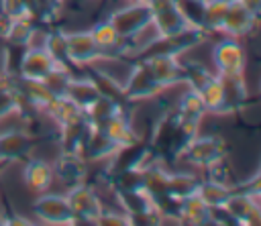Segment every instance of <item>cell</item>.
<instances>
[{"mask_svg":"<svg viewBox=\"0 0 261 226\" xmlns=\"http://www.w3.org/2000/svg\"><path fill=\"white\" fill-rule=\"evenodd\" d=\"M33 212L37 218H41L47 224H57V226L73 224V214H71V208L65 195L43 193L35 200Z\"/></svg>","mask_w":261,"mask_h":226,"instance_id":"11","label":"cell"},{"mask_svg":"<svg viewBox=\"0 0 261 226\" xmlns=\"http://www.w3.org/2000/svg\"><path fill=\"white\" fill-rule=\"evenodd\" d=\"M51 2H53V4H57V6H61V4H63V0H51Z\"/></svg>","mask_w":261,"mask_h":226,"instance_id":"43","label":"cell"},{"mask_svg":"<svg viewBox=\"0 0 261 226\" xmlns=\"http://www.w3.org/2000/svg\"><path fill=\"white\" fill-rule=\"evenodd\" d=\"M96 224L100 226H128V216L126 214H116V212H108L102 210V214L96 218Z\"/></svg>","mask_w":261,"mask_h":226,"instance_id":"40","label":"cell"},{"mask_svg":"<svg viewBox=\"0 0 261 226\" xmlns=\"http://www.w3.org/2000/svg\"><path fill=\"white\" fill-rule=\"evenodd\" d=\"M155 79L159 81L161 88H169L175 83H186V71L184 63H179L177 57H155L147 59Z\"/></svg>","mask_w":261,"mask_h":226,"instance_id":"19","label":"cell"},{"mask_svg":"<svg viewBox=\"0 0 261 226\" xmlns=\"http://www.w3.org/2000/svg\"><path fill=\"white\" fill-rule=\"evenodd\" d=\"M228 147L226 140L216 136V134H204V136H194L188 147L181 153V159L188 161L190 165H198V167H208L210 163L226 157Z\"/></svg>","mask_w":261,"mask_h":226,"instance_id":"7","label":"cell"},{"mask_svg":"<svg viewBox=\"0 0 261 226\" xmlns=\"http://www.w3.org/2000/svg\"><path fill=\"white\" fill-rule=\"evenodd\" d=\"M226 210L234 216L239 226H257L261 224V208H259V200L239 193L234 191L228 200H226Z\"/></svg>","mask_w":261,"mask_h":226,"instance_id":"17","label":"cell"},{"mask_svg":"<svg viewBox=\"0 0 261 226\" xmlns=\"http://www.w3.org/2000/svg\"><path fill=\"white\" fill-rule=\"evenodd\" d=\"M163 88L159 86V81L155 79L151 67L147 61H135V67L124 83V92L130 100L139 102V100H149L153 96H157Z\"/></svg>","mask_w":261,"mask_h":226,"instance_id":"12","label":"cell"},{"mask_svg":"<svg viewBox=\"0 0 261 226\" xmlns=\"http://www.w3.org/2000/svg\"><path fill=\"white\" fill-rule=\"evenodd\" d=\"M102 130H106V134L116 143V147L128 145V143H133V140L139 138V134H137V132L133 130V126H130V120H126V118H122V116L112 118Z\"/></svg>","mask_w":261,"mask_h":226,"instance_id":"33","label":"cell"},{"mask_svg":"<svg viewBox=\"0 0 261 226\" xmlns=\"http://www.w3.org/2000/svg\"><path fill=\"white\" fill-rule=\"evenodd\" d=\"M257 24H259V16H255L239 0H234V2H228L224 6V14L220 20V33L234 37V39L249 37L255 33Z\"/></svg>","mask_w":261,"mask_h":226,"instance_id":"8","label":"cell"},{"mask_svg":"<svg viewBox=\"0 0 261 226\" xmlns=\"http://www.w3.org/2000/svg\"><path fill=\"white\" fill-rule=\"evenodd\" d=\"M114 197L118 200V204L122 206L126 216L133 214H141L147 210H153V202L149 197V193L145 189H137V191H114Z\"/></svg>","mask_w":261,"mask_h":226,"instance_id":"28","label":"cell"},{"mask_svg":"<svg viewBox=\"0 0 261 226\" xmlns=\"http://www.w3.org/2000/svg\"><path fill=\"white\" fill-rule=\"evenodd\" d=\"M84 112H86V116H88V120H90V124L94 128H104L112 118L120 116L116 104L110 102V100H106V98H102V96H98Z\"/></svg>","mask_w":261,"mask_h":226,"instance_id":"27","label":"cell"},{"mask_svg":"<svg viewBox=\"0 0 261 226\" xmlns=\"http://www.w3.org/2000/svg\"><path fill=\"white\" fill-rule=\"evenodd\" d=\"M247 10H251L255 16H261V0H239Z\"/></svg>","mask_w":261,"mask_h":226,"instance_id":"42","label":"cell"},{"mask_svg":"<svg viewBox=\"0 0 261 226\" xmlns=\"http://www.w3.org/2000/svg\"><path fill=\"white\" fill-rule=\"evenodd\" d=\"M35 0H0V8L12 18H31Z\"/></svg>","mask_w":261,"mask_h":226,"instance_id":"38","label":"cell"},{"mask_svg":"<svg viewBox=\"0 0 261 226\" xmlns=\"http://www.w3.org/2000/svg\"><path fill=\"white\" fill-rule=\"evenodd\" d=\"M12 16H8L2 8H0V39H6L8 33H10V26H12Z\"/></svg>","mask_w":261,"mask_h":226,"instance_id":"41","label":"cell"},{"mask_svg":"<svg viewBox=\"0 0 261 226\" xmlns=\"http://www.w3.org/2000/svg\"><path fill=\"white\" fill-rule=\"evenodd\" d=\"M22 177H24V183H27V187L29 189H33V191H43V189H47L49 185H51V181H53V169H51V165L49 163H45V161H41V159H27V163H24V173H22Z\"/></svg>","mask_w":261,"mask_h":226,"instance_id":"23","label":"cell"},{"mask_svg":"<svg viewBox=\"0 0 261 226\" xmlns=\"http://www.w3.org/2000/svg\"><path fill=\"white\" fill-rule=\"evenodd\" d=\"M206 37H208L206 31L188 26L173 35H157L147 45L130 51L128 55L133 57V61H147V59H155V57H179L181 53L204 43Z\"/></svg>","mask_w":261,"mask_h":226,"instance_id":"2","label":"cell"},{"mask_svg":"<svg viewBox=\"0 0 261 226\" xmlns=\"http://www.w3.org/2000/svg\"><path fill=\"white\" fill-rule=\"evenodd\" d=\"M234 193V187L230 183H218V181H212V179H204L200 181L198 185V191L196 195L210 208L214 206H224L226 200Z\"/></svg>","mask_w":261,"mask_h":226,"instance_id":"26","label":"cell"},{"mask_svg":"<svg viewBox=\"0 0 261 226\" xmlns=\"http://www.w3.org/2000/svg\"><path fill=\"white\" fill-rule=\"evenodd\" d=\"M65 39H67L69 59L75 65H88V63H94V61H100V59H110V55L94 41L90 31L65 33Z\"/></svg>","mask_w":261,"mask_h":226,"instance_id":"10","label":"cell"},{"mask_svg":"<svg viewBox=\"0 0 261 226\" xmlns=\"http://www.w3.org/2000/svg\"><path fill=\"white\" fill-rule=\"evenodd\" d=\"M43 49L47 51V55L55 61V65L67 69L69 73L77 75L75 69H80L82 65H75L71 59H69V53H67V39H65V33L57 31V29H51L47 35H45V45Z\"/></svg>","mask_w":261,"mask_h":226,"instance_id":"20","label":"cell"},{"mask_svg":"<svg viewBox=\"0 0 261 226\" xmlns=\"http://www.w3.org/2000/svg\"><path fill=\"white\" fill-rule=\"evenodd\" d=\"M108 159H110V165L106 169V179L110 175H116V173H122L128 169H141V167H147L151 163H157L153 149H151V143L143 136H139L137 140H133L128 145L116 147V151Z\"/></svg>","mask_w":261,"mask_h":226,"instance_id":"3","label":"cell"},{"mask_svg":"<svg viewBox=\"0 0 261 226\" xmlns=\"http://www.w3.org/2000/svg\"><path fill=\"white\" fill-rule=\"evenodd\" d=\"M31 47V45H29ZM24 45H14V43H6V49H4V57H2V73L6 75H20V63H22V57L27 53Z\"/></svg>","mask_w":261,"mask_h":226,"instance_id":"35","label":"cell"},{"mask_svg":"<svg viewBox=\"0 0 261 226\" xmlns=\"http://www.w3.org/2000/svg\"><path fill=\"white\" fill-rule=\"evenodd\" d=\"M71 75H73V73H69L67 69H63V67L57 65V67L43 79V83L49 88V92H51L53 96H65V88H67Z\"/></svg>","mask_w":261,"mask_h":226,"instance_id":"37","label":"cell"},{"mask_svg":"<svg viewBox=\"0 0 261 226\" xmlns=\"http://www.w3.org/2000/svg\"><path fill=\"white\" fill-rule=\"evenodd\" d=\"M82 69H84V77H88L92 83H94V88L98 90V96H102V98H106V100H110V102H114L116 104V108H118V112H120V116L122 118H126V120H130L133 118V112H135V100H130L128 96H126V92H124V86H120L112 75H108L106 71H102V69H96V67H92L90 63L88 65H82Z\"/></svg>","mask_w":261,"mask_h":226,"instance_id":"4","label":"cell"},{"mask_svg":"<svg viewBox=\"0 0 261 226\" xmlns=\"http://www.w3.org/2000/svg\"><path fill=\"white\" fill-rule=\"evenodd\" d=\"M220 83V108L218 114H234L239 112L249 98L247 81L241 73H218Z\"/></svg>","mask_w":261,"mask_h":226,"instance_id":"9","label":"cell"},{"mask_svg":"<svg viewBox=\"0 0 261 226\" xmlns=\"http://www.w3.org/2000/svg\"><path fill=\"white\" fill-rule=\"evenodd\" d=\"M200 181L202 179L190 173H167V193L177 200H184L198 191Z\"/></svg>","mask_w":261,"mask_h":226,"instance_id":"31","label":"cell"},{"mask_svg":"<svg viewBox=\"0 0 261 226\" xmlns=\"http://www.w3.org/2000/svg\"><path fill=\"white\" fill-rule=\"evenodd\" d=\"M51 169H53V175H57L67 187L84 183L88 177V161L75 153H63L61 151V155L51 165Z\"/></svg>","mask_w":261,"mask_h":226,"instance_id":"16","label":"cell"},{"mask_svg":"<svg viewBox=\"0 0 261 226\" xmlns=\"http://www.w3.org/2000/svg\"><path fill=\"white\" fill-rule=\"evenodd\" d=\"M65 98H69L73 104H77L82 110H86L96 98H98V90L94 88V83L84 77V75H71L67 88H65Z\"/></svg>","mask_w":261,"mask_h":226,"instance_id":"25","label":"cell"},{"mask_svg":"<svg viewBox=\"0 0 261 226\" xmlns=\"http://www.w3.org/2000/svg\"><path fill=\"white\" fill-rule=\"evenodd\" d=\"M196 134H198V122L186 120L184 116H179L175 108L167 110L157 120L153 136L149 138L157 163L173 165L177 159H181L184 149Z\"/></svg>","mask_w":261,"mask_h":226,"instance_id":"1","label":"cell"},{"mask_svg":"<svg viewBox=\"0 0 261 226\" xmlns=\"http://www.w3.org/2000/svg\"><path fill=\"white\" fill-rule=\"evenodd\" d=\"M212 59L218 73H241L245 69V51L234 37L216 43L212 49Z\"/></svg>","mask_w":261,"mask_h":226,"instance_id":"14","label":"cell"},{"mask_svg":"<svg viewBox=\"0 0 261 226\" xmlns=\"http://www.w3.org/2000/svg\"><path fill=\"white\" fill-rule=\"evenodd\" d=\"M106 22L114 29V33L120 39L130 41L153 22V14L147 2H130L128 6L112 12Z\"/></svg>","mask_w":261,"mask_h":226,"instance_id":"5","label":"cell"},{"mask_svg":"<svg viewBox=\"0 0 261 226\" xmlns=\"http://www.w3.org/2000/svg\"><path fill=\"white\" fill-rule=\"evenodd\" d=\"M37 31H39V29H37V24H35L31 18H27V16L14 18V20H12V26H10V33H8V37H6L4 41H6V43H14V45H24V47H29Z\"/></svg>","mask_w":261,"mask_h":226,"instance_id":"34","label":"cell"},{"mask_svg":"<svg viewBox=\"0 0 261 226\" xmlns=\"http://www.w3.org/2000/svg\"><path fill=\"white\" fill-rule=\"evenodd\" d=\"M35 147V138L22 128H10L0 132V163L27 161Z\"/></svg>","mask_w":261,"mask_h":226,"instance_id":"13","label":"cell"},{"mask_svg":"<svg viewBox=\"0 0 261 226\" xmlns=\"http://www.w3.org/2000/svg\"><path fill=\"white\" fill-rule=\"evenodd\" d=\"M20 106V94L16 90L14 77L0 73V118H6L8 114L16 112Z\"/></svg>","mask_w":261,"mask_h":226,"instance_id":"30","label":"cell"},{"mask_svg":"<svg viewBox=\"0 0 261 226\" xmlns=\"http://www.w3.org/2000/svg\"><path fill=\"white\" fill-rule=\"evenodd\" d=\"M43 112H45L49 118H53L57 124L69 122V120L77 118L80 114H84V110H82L77 104H73L69 98H65V96H55V98L51 100V104H49Z\"/></svg>","mask_w":261,"mask_h":226,"instance_id":"29","label":"cell"},{"mask_svg":"<svg viewBox=\"0 0 261 226\" xmlns=\"http://www.w3.org/2000/svg\"><path fill=\"white\" fill-rule=\"evenodd\" d=\"M175 110H177L179 116H184L186 120H192V122H198V124H200L202 116L206 114V106H204L202 98H200L196 92H192V90H188V92L179 98V104L175 106Z\"/></svg>","mask_w":261,"mask_h":226,"instance_id":"32","label":"cell"},{"mask_svg":"<svg viewBox=\"0 0 261 226\" xmlns=\"http://www.w3.org/2000/svg\"><path fill=\"white\" fill-rule=\"evenodd\" d=\"M65 197H67L71 214H73V224H96V218L104 210L98 193L86 181L69 187Z\"/></svg>","mask_w":261,"mask_h":226,"instance_id":"6","label":"cell"},{"mask_svg":"<svg viewBox=\"0 0 261 226\" xmlns=\"http://www.w3.org/2000/svg\"><path fill=\"white\" fill-rule=\"evenodd\" d=\"M177 222L181 224H192V226H206V224H212V218H210V206H206L196 193L194 195H188L181 200L179 204V218Z\"/></svg>","mask_w":261,"mask_h":226,"instance_id":"22","label":"cell"},{"mask_svg":"<svg viewBox=\"0 0 261 226\" xmlns=\"http://www.w3.org/2000/svg\"><path fill=\"white\" fill-rule=\"evenodd\" d=\"M208 171V179L212 181H218V183H228V177H230V167L226 165V157L210 163L208 167H204Z\"/></svg>","mask_w":261,"mask_h":226,"instance_id":"39","label":"cell"},{"mask_svg":"<svg viewBox=\"0 0 261 226\" xmlns=\"http://www.w3.org/2000/svg\"><path fill=\"white\" fill-rule=\"evenodd\" d=\"M92 124L84 114H80L77 118L69 120V122H63L59 124V147L63 153H75V155H82V149H84V143L88 138V134L92 132Z\"/></svg>","mask_w":261,"mask_h":226,"instance_id":"15","label":"cell"},{"mask_svg":"<svg viewBox=\"0 0 261 226\" xmlns=\"http://www.w3.org/2000/svg\"><path fill=\"white\" fill-rule=\"evenodd\" d=\"M151 24H155L157 35H173V33H179V31L190 26V22L184 16L179 4L171 6V8H165V10H159V12H153V22Z\"/></svg>","mask_w":261,"mask_h":226,"instance_id":"24","label":"cell"},{"mask_svg":"<svg viewBox=\"0 0 261 226\" xmlns=\"http://www.w3.org/2000/svg\"><path fill=\"white\" fill-rule=\"evenodd\" d=\"M116 151V143L106 134V130L102 128H92V132L88 134L84 149H82V157L86 161H104L108 159L112 153Z\"/></svg>","mask_w":261,"mask_h":226,"instance_id":"21","label":"cell"},{"mask_svg":"<svg viewBox=\"0 0 261 226\" xmlns=\"http://www.w3.org/2000/svg\"><path fill=\"white\" fill-rule=\"evenodd\" d=\"M130 2H145V0H130Z\"/></svg>","mask_w":261,"mask_h":226,"instance_id":"44","label":"cell"},{"mask_svg":"<svg viewBox=\"0 0 261 226\" xmlns=\"http://www.w3.org/2000/svg\"><path fill=\"white\" fill-rule=\"evenodd\" d=\"M55 61L47 55L45 49H35V47H29L24 57H22V63H20V75L27 77V79H39L43 81L53 69H55Z\"/></svg>","mask_w":261,"mask_h":226,"instance_id":"18","label":"cell"},{"mask_svg":"<svg viewBox=\"0 0 261 226\" xmlns=\"http://www.w3.org/2000/svg\"><path fill=\"white\" fill-rule=\"evenodd\" d=\"M179 8L184 16L188 18L190 26L204 31V18H206V0H179Z\"/></svg>","mask_w":261,"mask_h":226,"instance_id":"36","label":"cell"}]
</instances>
